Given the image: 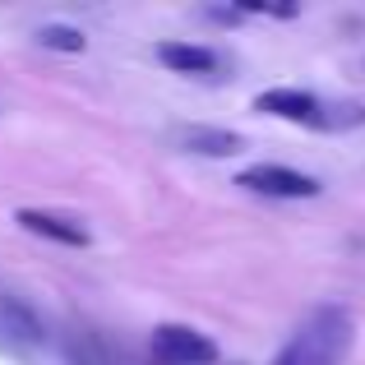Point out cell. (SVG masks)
<instances>
[{
  "label": "cell",
  "mask_w": 365,
  "mask_h": 365,
  "mask_svg": "<svg viewBox=\"0 0 365 365\" xmlns=\"http://www.w3.org/2000/svg\"><path fill=\"white\" fill-rule=\"evenodd\" d=\"M347 342H351V314L338 310V305H324L292 338V347H296V361L301 365H338L347 356Z\"/></svg>",
  "instance_id": "1"
},
{
  "label": "cell",
  "mask_w": 365,
  "mask_h": 365,
  "mask_svg": "<svg viewBox=\"0 0 365 365\" xmlns=\"http://www.w3.org/2000/svg\"><path fill=\"white\" fill-rule=\"evenodd\" d=\"M70 361H74V365H107V356L98 351V342H93V338H83V333L70 342Z\"/></svg>",
  "instance_id": "10"
},
{
  "label": "cell",
  "mask_w": 365,
  "mask_h": 365,
  "mask_svg": "<svg viewBox=\"0 0 365 365\" xmlns=\"http://www.w3.org/2000/svg\"><path fill=\"white\" fill-rule=\"evenodd\" d=\"M37 42H42L46 51H65V56H79L83 46H88V37H83L79 28H70V24H42V28H37Z\"/></svg>",
  "instance_id": "9"
},
{
  "label": "cell",
  "mask_w": 365,
  "mask_h": 365,
  "mask_svg": "<svg viewBox=\"0 0 365 365\" xmlns=\"http://www.w3.org/2000/svg\"><path fill=\"white\" fill-rule=\"evenodd\" d=\"M324 102L314 93H301V88H268L255 98V111H268V116H282V120H301V125H314Z\"/></svg>",
  "instance_id": "4"
},
{
  "label": "cell",
  "mask_w": 365,
  "mask_h": 365,
  "mask_svg": "<svg viewBox=\"0 0 365 365\" xmlns=\"http://www.w3.org/2000/svg\"><path fill=\"white\" fill-rule=\"evenodd\" d=\"M153 365H213L217 361V342L204 338L199 329L185 324H162L153 329Z\"/></svg>",
  "instance_id": "2"
},
{
  "label": "cell",
  "mask_w": 365,
  "mask_h": 365,
  "mask_svg": "<svg viewBox=\"0 0 365 365\" xmlns=\"http://www.w3.org/2000/svg\"><path fill=\"white\" fill-rule=\"evenodd\" d=\"M158 61L176 74H213L217 70V56L208 46H195V42H162Z\"/></svg>",
  "instance_id": "7"
},
{
  "label": "cell",
  "mask_w": 365,
  "mask_h": 365,
  "mask_svg": "<svg viewBox=\"0 0 365 365\" xmlns=\"http://www.w3.org/2000/svg\"><path fill=\"white\" fill-rule=\"evenodd\" d=\"M356 125H365L361 102H324L314 116V130H356Z\"/></svg>",
  "instance_id": "8"
},
{
  "label": "cell",
  "mask_w": 365,
  "mask_h": 365,
  "mask_svg": "<svg viewBox=\"0 0 365 365\" xmlns=\"http://www.w3.org/2000/svg\"><path fill=\"white\" fill-rule=\"evenodd\" d=\"M180 143L190 153H204V158H236L245 148V139L236 130H217V125H185L180 130Z\"/></svg>",
  "instance_id": "6"
},
{
  "label": "cell",
  "mask_w": 365,
  "mask_h": 365,
  "mask_svg": "<svg viewBox=\"0 0 365 365\" xmlns=\"http://www.w3.org/2000/svg\"><path fill=\"white\" fill-rule=\"evenodd\" d=\"M236 185L250 190V195H264V199H314V195H319V180H314V176L292 171V167H277V162L245 167L241 176H236Z\"/></svg>",
  "instance_id": "3"
},
{
  "label": "cell",
  "mask_w": 365,
  "mask_h": 365,
  "mask_svg": "<svg viewBox=\"0 0 365 365\" xmlns=\"http://www.w3.org/2000/svg\"><path fill=\"white\" fill-rule=\"evenodd\" d=\"M273 365H301V361H296V347H292V342L277 351V361H273Z\"/></svg>",
  "instance_id": "11"
},
{
  "label": "cell",
  "mask_w": 365,
  "mask_h": 365,
  "mask_svg": "<svg viewBox=\"0 0 365 365\" xmlns=\"http://www.w3.org/2000/svg\"><path fill=\"white\" fill-rule=\"evenodd\" d=\"M14 222L33 236H46V241H61V245H88V232H83L74 217H61V213H42V208H19Z\"/></svg>",
  "instance_id": "5"
}]
</instances>
